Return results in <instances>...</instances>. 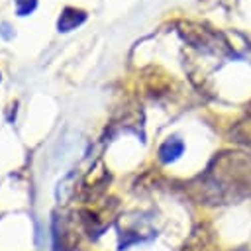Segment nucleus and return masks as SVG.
I'll return each mask as SVG.
<instances>
[{
    "instance_id": "nucleus-1",
    "label": "nucleus",
    "mask_w": 251,
    "mask_h": 251,
    "mask_svg": "<svg viewBox=\"0 0 251 251\" xmlns=\"http://www.w3.org/2000/svg\"><path fill=\"white\" fill-rule=\"evenodd\" d=\"M204 198L214 204L239 202L251 194V157L239 151L218 155L208 167L202 184Z\"/></svg>"
},
{
    "instance_id": "nucleus-3",
    "label": "nucleus",
    "mask_w": 251,
    "mask_h": 251,
    "mask_svg": "<svg viewBox=\"0 0 251 251\" xmlns=\"http://www.w3.org/2000/svg\"><path fill=\"white\" fill-rule=\"evenodd\" d=\"M182 153V143L178 139H171L161 147V159L163 161H175Z\"/></svg>"
},
{
    "instance_id": "nucleus-2",
    "label": "nucleus",
    "mask_w": 251,
    "mask_h": 251,
    "mask_svg": "<svg viewBox=\"0 0 251 251\" xmlns=\"http://www.w3.org/2000/svg\"><path fill=\"white\" fill-rule=\"evenodd\" d=\"M231 135H233V139H235L237 143H243V145H247V147L251 149V110L247 112V116H245L243 120H239V122L233 126Z\"/></svg>"
}]
</instances>
